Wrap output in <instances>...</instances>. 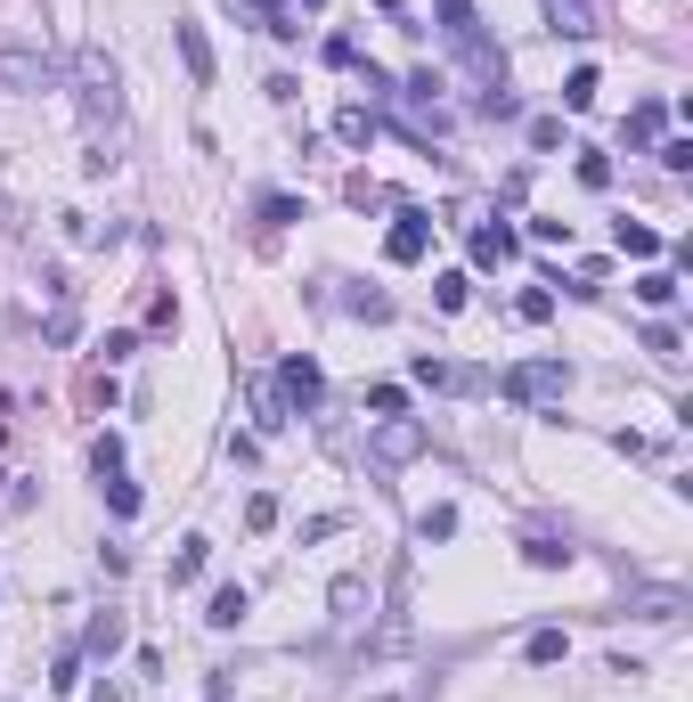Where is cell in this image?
Here are the masks:
<instances>
[{
	"label": "cell",
	"mask_w": 693,
	"mask_h": 702,
	"mask_svg": "<svg viewBox=\"0 0 693 702\" xmlns=\"http://www.w3.org/2000/svg\"><path fill=\"white\" fill-rule=\"evenodd\" d=\"M74 91H82V115H90V123H115L122 115V74H115V57L98 50V41L74 57Z\"/></svg>",
	"instance_id": "obj_1"
},
{
	"label": "cell",
	"mask_w": 693,
	"mask_h": 702,
	"mask_svg": "<svg viewBox=\"0 0 693 702\" xmlns=\"http://www.w3.org/2000/svg\"><path fill=\"white\" fill-rule=\"evenodd\" d=\"M507 401H522V408H539V401H563V392H572V368L563 360H522V368H507Z\"/></svg>",
	"instance_id": "obj_2"
},
{
	"label": "cell",
	"mask_w": 693,
	"mask_h": 702,
	"mask_svg": "<svg viewBox=\"0 0 693 702\" xmlns=\"http://www.w3.org/2000/svg\"><path fill=\"white\" fill-rule=\"evenodd\" d=\"M425 449H433V433L416 417H375V458L384 466H408V458H425Z\"/></svg>",
	"instance_id": "obj_3"
},
{
	"label": "cell",
	"mask_w": 693,
	"mask_h": 702,
	"mask_svg": "<svg viewBox=\"0 0 693 702\" xmlns=\"http://www.w3.org/2000/svg\"><path fill=\"white\" fill-rule=\"evenodd\" d=\"M172 50H180V66H188V82H196V91H213V41H204V25L196 17H172Z\"/></svg>",
	"instance_id": "obj_4"
},
{
	"label": "cell",
	"mask_w": 693,
	"mask_h": 702,
	"mask_svg": "<svg viewBox=\"0 0 693 702\" xmlns=\"http://www.w3.org/2000/svg\"><path fill=\"white\" fill-rule=\"evenodd\" d=\"M0 91H57V66L41 50H0Z\"/></svg>",
	"instance_id": "obj_5"
},
{
	"label": "cell",
	"mask_w": 693,
	"mask_h": 702,
	"mask_svg": "<svg viewBox=\"0 0 693 702\" xmlns=\"http://www.w3.org/2000/svg\"><path fill=\"white\" fill-rule=\"evenodd\" d=\"M425 245H433V213H416V204H408V213L392 221V237H384V262H401V270H408V262H425Z\"/></svg>",
	"instance_id": "obj_6"
},
{
	"label": "cell",
	"mask_w": 693,
	"mask_h": 702,
	"mask_svg": "<svg viewBox=\"0 0 693 702\" xmlns=\"http://www.w3.org/2000/svg\"><path fill=\"white\" fill-rule=\"evenodd\" d=\"M278 401H286V408H319V401H327V376H319L310 360H278Z\"/></svg>",
	"instance_id": "obj_7"
},
{
	"label": "cell",
	"mask_w": 693,
	"mask_h": 702,
	"mask_svg": "<svg viewBox=\"0 0 693 702\" xmlns=\"http://www.w3.org/2000/svg\"><path fill=\"white\" fill-rule=\"evenodd\" d=\"M228 9H245V17H254V25H262L269 41H294V33H302V17H294L286 0H228Z\"/></svg>",
	"instance_id": "obj_8"
},
{
	"label": "cell",
	"mask_w": 693,
	"mask_h": 702,
	"mask_svg": "<svg viewBox=\"0 0 693 702\" xmlns=\"http://www.w3.org/2000/svg\"><path fill=\"white\" fill-rule=\"evenodd\" d=\"M473 262H481V270H507V262H514V230L481 221V230H473Z\"/></svg>",
	"instance_id": "obj_9"
},
{
	"label": "cell",
	"mask_w": 693,
	"mask_h": 702,
	"mask_svg": "<svg viewBox=\"0 0 693 702\" xmlns=\"http://www.w3.org/2000/svg\"><path fill=\"white\" fill-rule=\"evenodd\" d=\"M547 25L572 33V41H587V33H596V0H547Z\"/></svg>",
	"instance_id": "obj_10"
},
{
	"label": "cell",
	"mask_w": 693,
	"mask_h": 702,
	"mask_svg": "<svg viewBox=\"0 0 693 702\" xmlns=\"http://www.w3.org/2000/svg\"><path fill=\"white\" fill-rule=\"evenodd\" d=\"M245 613H254V596H245L237 581H228V588H213V605H204V621H213V629H237Z\"/></svg>",
	"instance_id": "obj_11"
},
{
	"label": "cell",
	"mask_w": 693,
	"mask_h": 702,
	"mask_svg": "<svg viewBox=\"0 0 693 702\" xmlns=\"http://www.w3.org/2000/svg\"><path fill=\"white\" fill-rule=\"evenodd\" d=\"M82 653H90V662H115L122 653V613H98L90 637H82Z\"/></svg>",
	"instance_id": "obj_12"
},
{
	"label": "cell",
	"mask_w": 693,
	"mask_h": 702,
	"mask_svg": "<svg viewBox=\"0 0 693 702\" xmlns=\"http://www.w3.org/2000/svg\"><path fill=\"white\" fill-rule=\"evenodd\" d=\"M204 564H213V540H180V555H172V588L204 581Z\"/></svg>",
	"instance_id": "obj_13"
},
{
	"label": "cell",
	"mask_w": 693,
	"mask_h": 702,
	"mask_svg": "<svg viewBox=\"0 0 693 702\" xmlns=\"http://www.w3.org/2000/svg\"><path fill=\"white\" fill-rule=\"evenodd\" d=\"M416 384L449 392V384H481V376H466V368H449V360H433V351H416Z\"/></svg>",
	"instance_id": "obj_14"
},
{
	"label": "cell",
	"mask_w": 693,
	"mask_h": 702,
	"mask_svg": "<svg viewBox=\"0 0 693 702\" xmlns=\"http://www.w3.org/2000/svg\"><path fill=\"white\" fill-rule=\"evenodd\" d=\"M637 302H644V311H669V302H678V270H644L637 278Z\"/></svg>",
	"instance_id": "obj_15"
},
{
	"label": "cell",
	"mask_w": 693,
	"mask_h": 702,
	"mask_svg": "<svg viewBox=\"0 0 693 702\" xmlns=\"http://www.w3.org/2000/svg\"><path fill=\"white\" fill-rule=\"evenodd\" d=\"M327 605H334V621H360V605H367V581H360V572H343Z\"/></svg>",
	"instance_id": "obj_16"
},
{
	"label": "cell",
	"mask_w": 693,
	"mask_h": 702,
	"mask_svg": "<svg viewBox=\"0 0 693 702\" xmlns=\"http://www.w3.org/2000/svg\"><path fill=\"white\" fill-rule=\"evenodd\" d=\"M661 123H669V107H661V98H644V107L628 115V148H644V139H661Z\"/></svg>",
	"instance_id": "obj_17"
},
{
	"label": "cell",
	"mask_w": 693,
	"mask_h": 702,
	"mask_svg": "<svg viewBox=\"0 0 693 702\" xmlns=\"http://www.w3.org/2000/svg\"><path fill=\"white\" fill-rule=\"evenodd\" d=\"M522 653H531V670H555L563 653H572V637H563V629H539V637H531Z\"/></svg>",
	"instance_id": "obj_18"
},
{
	"label": "cell",
	"mask_w": 693,
	"mask_h": 702,
	"mask_svg": "<svg viewBox=\"0 0 693 702\" xmlns=\"http://www.w3.org/2000/svg\"><path fill=\"white\" fill-rule=\"evenodd\" d=\"M334 139H343V148H367V139H375V115L367 107H343V115H334Z\"/></svg>",
	"instance_id": "obj_19"
},
{
	"label": "cell",
	"mask_w": 693,
	"mask_h": 702,
	"mask_svg": "<svg viewBox=\"0 0 693 702\" xmlns=\"http://www.w3.org/2000/svg\"><path fill=\"white\" fill-rule=\"evenodd\" d=\"M612 237H620V254H637V262H653V254H661V230H644V221H620Z\"/></svg>",
	"instance_id": "obj_20"
},
{
	"label": "cell",
	"mask_w": 693,
	"mask_h": 702,
	"mask_svg": "<svg viewBox=\"0 0 693 702\" xmlns=\"http://www.w3.org/2000/svg\"><path fill=\"white\" fill-rule=\"evenodd\" d=\"M522 564H531V572H563V564H572V547H563V540H522Z\"/></svg>",
	"instance_id": "obj_21"
},
{
	"label": "cell",
	"mask_w": 693,
	"mask_h": 702,
	"mask_svg": "<svg viewBox=\"0 0 693 702\" xmlns=\"http://www.w3.org/2000/svg\"><path fill=\"white\" fill-rule=\"evenodd\" d=\"M637 613H644V621H678L685 596H678V588H644V596H637Z\"/></svg>",
	"instance_id": "obj_22"
},
{
	"label": "cell",
	"mask_w": 693,
	"mask_h": 702,
	"mask_svg": "<svg viewBox=\"0 0 693 702\" xmlns=\"http://www.w3.org/2000/svg\"><path fill=\"white\" fill-rule=\"evenodd\" d=\"M449 531H457V507H425V514H416V540H449Z\"/></svg>",
	"instance_id": "obj_23"
},
{
	"label": "cell",
	"mask_w": 693,
	"mask_h": 702,
	"mask_svg": "<svg viewBox=\"0 0 693 702\" xmlns=\"http://www.w3.org/2000/svg\"><path fill=\"white\" fill-rule=\"evenodd\" d=\"M302 221V196H262V230H294Z\"/></svg>",
	"instance_id": "obj_24"
},
{
	"label": "cell",
	"mask_w": 693,
	"mask_h": 702,
	"mask_svg": "<svg viewBox=\"0 0 693 702\" xmlns=\"http://www.w3.org/2000/svg\"><path fill=\"white\" fill-rule=\"evenodd\" d=\"M563 107H572V115H579V107H596V66H579L572 82H563Z\"/></svg>",
	"instance_id": "obj_25"
},
{
	"label": "cell",
	"mask_w": 693,
	"mask_h": 702,
	"mask_svg": "<svg viewBox=\"0 0 693 702\" xmlns=\"http://www.w3.org/2000/svg\"><path fill=\"white\" fill-rule=\"evenodd\" d=\"M245 531H278V499H269V490L245 499Z\"/></svg>",
	"instance_id": "obj_26"
},
{
	"label": "cell",
	"mask_w": 693,
	"mask_h": 702,
	"mask_svg": "<svg viewBox=\"0 0 693 702\" xmlns=\"http://www.w3.org/2000/svg\"><path fill=\"white\" fill-rule=\"evenodd\" d=\"M90 466L98 474H122V433H98V442H90Z\"/></svg>",
	"instance_id": "obj_27"
},
{
	"label": "cell",
	"mask_w": 693,
	"mask_h": 702,
	"mask_svg": "<svg viewBox=\"0 0 693 702\" xmlns=\"http://www.w3.org/2000/svg\"><path fill=\"white\" fill-rule=\"evenodd\" d=\"M98 482H107V507L115 514H139V482H122V474H98Z\"/></svg>",
	"instance_id": "obj_28"
},
{
	"label": "cell",
	"mask_w": 693,
	"mask_h": 702,
	"mask_svg": "<svg viewBox=\"0 0 693 702\" xmlns=\"http://www.w3.org/2000/svg\"><path fill=\"white\" fill-rule=\"evenodd\" d=\"M367 408H375V417H408V392H401V384H375Z\"/></svg>",
	"instance_id": "obj_29"
},
{
	"label": "cell",
	"mask_w": 693,
	"mask_h": 702,
	"mask_svg": "<svg viewBox=\"0 0 693 702\" xmlns=\"http://www.w3.org/2000/svg\"><path fill=\"white\" fill-rule=\"evenodd\" d=\"M579 180H587V189H612V156H596V148H579Z\"/></svg>",
	"instance_id": "obj_30"
},
{
	"label": "cell",
	"mask_w": 693,
	"mask_h": 702,
	"mask_svg": "<svg viewBox=\"0 0 693 702\" xmlns=\"http://www.w3.org/2000/svg\"><path fill=\"white\" fill-rule=\"evenodd\" d=\"M466 295H473V286L457 278V270H449V278H433V302H440V311H466Z\"/></svg>",
	"instance_id": "obj_31"
},
{
	"label": "cell",
	"mask_w": 693,
	"mask_h": 702,
	"mask_svg": "<svg viewBox=\"0 0 693 702\" xmlns=\"http://www.w3.org/2000/svg\"><path fill=\"white\" fill-rule=\"evenodd\" d=\"M82 687V653H57V670H50V694H74Z\"/></svg>",
	"instance_id": "obj_32"
},
{
	"label": "cell",
	"mask_w": 693,
	"mask_h": 702,
	"mask_svg": "<svg viewBox=\"0 0 693 702\" xmlns=\"http://www.w3.org/2000/svg\"><path fill=\"white\" fill-rule=\"evenodd\" d=\"M514 311H522V319H531V327H539V319H555V295H547V286H531V295H522V302H514Z\"/></svg>",
	"instance_id": "obj_33"
},
{
	"label": "cell",
	"mask_w": 693,
	"mask_h": 702,
	"mask_svg": "<svg viewBox=\"0 0 693 702\" xmlns=\"http://www.w3.org/2000/svg\"><path fill=\"white\" fill-rule=\"evenodd\" d=\"M661 172H693V139H661Z\"/></svg>",
	"instance_id": "obj_34"
},
{
	"label": "cell",
	"mask_w": 693,
	"mask_h": 702,
	"mask_svg": "<svg viewBox=\"0 0 693 702\" xmlns=\"http://www.w3.org/2000/svg\"><path fill=\"white\" fill-rule=\"evenodd\" d=\"M327 66H360V41H351V33H327Z\"/></svg>",
	"instance_id": "obj_35"
},
{
	"label": "cell",
	"mask_w": 693,
	"mask_h": 702,
	"mask_svg": "<svg viewBox=\"0 0 693 702\" xmlns=\"http://www.w3.org/2000/svg\"><path fill=\"white\" fill-rule=\"evenodd\" d=\"M481 115H498V123H507V115H522V98L507 91V82H498V91H490V98H481Z\"/></svg>",
	"instance_id": "obj_36"
},
{
	"label": "cell",
	"mask_w": 693,
	"mask_h": 702,
	"mask_svg": "<svg viewBox=\"0 0 693 702\" xmlns=\"http://www.w3.org/2000/svg\"><path fill=\"white\" fill-rule=\"evenodd\" d=\"M531 148H539V156L563 148V123H555V115H539V123H531Z\"/></svg>",
	"instance_id": "obj_37"
},
{
	"label": "cell",
	"mask_w": 693,
	"mask_h": 702,
	"mask_svg": "<svg viewBox=\"0 0 693 702\" xmlns=\"http://www.w3.org/2000/svg\"><path fill=\"white\" fill-rule=\"evenodd\" d=\"M98 351H107V368H115V360H131V351H139V336H131V327H115V336L98 343Z\"/></svg>",
	"instance_id": "obj_38"
},
{
	"label": "cell",
	"mask_w": 693,
	"mask_h": 702,
	"mask_svg": "<svg viewBox=\"0 0 693 702\" xmlns=\"http://www.w3.org/2000/svg\"><path fill=\"white\" fill-rule=\"evenodd\" d=\"M286 9H294V17H302V9H327V0H286Z\"/></svg>",
	"instance_id": "obj_39"
},
{
	"label": "cell",
	"mask_w": 693,
	"mask_h": 702,
	"mask_svg": "<svg viewBox=\"0 0 693 702\" xmlns=\"http://www.w3.org/2000/svg\"><path fill=\"white\" fill-rule=\"evenodd\" d=\"M90 702H115V687H98V694H90Z\"/></svg>",
	"instance_id": "obj_40"
}]
</instances>
